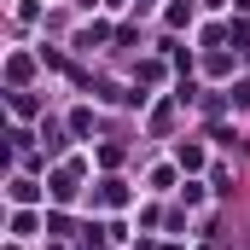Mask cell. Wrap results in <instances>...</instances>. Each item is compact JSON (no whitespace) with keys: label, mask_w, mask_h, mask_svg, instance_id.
<instances>
[{"label":"cell","mask_w":250,"mask_h":250,"mask_svg":"<svg viewBox=\"0 0 250 250\" xmlns=\"http://www.w3.org/2000/svg\"><path fill=\"white\" fill-rule=\"evenodd\" d=\"M239 105H250V82H239Z\"/></svg>","instance_id":"cell-1"}]
</instances>
